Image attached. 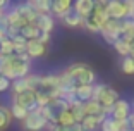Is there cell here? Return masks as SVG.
<instances>
[{
    "label": "cell",
    "mask_w": 134,
    "mask_h": 131,
    "mask_svg": "<svg viewBox=\"0 0 134 131\" xmlns=\"http://www.w3.org/2000/svg\"><path fill=\"white\" fill-rule=\"evenodd\" d=\"M0 74H4L10 81H16L19 78L29 76L31 74V57L28 54L5 55V62H4V67H2Z\"/></svg>",
    "instance_id": "1"
},
{
    "label": "cell",
    "mask_w": 134,
    "mask_h": 131,
    "mask_svg": "<svg viewBox=\"0 0 134 131\" xmlns=\"http://www.w3.org/2000/svg\"><path fill=\"white\" fill-rule=\"evenodd\" d=\"M62 76L76 88L84 86V85H95L96 81L95 71L84 62H74L71 66H67L62 71Z\"/></svg>",
    "instance_id": "2"
},
{
    "label": "cell",
    "mask_w": 134,
    "mask_h": 131,
    "mask_svg": "<svg viewBox=\"0 0 134 131\" xmlns=\"http://www.w3.org/2000/svg\"><path fill=\"white\" fill-rule=\"evenodd\" d=\"M93 100H96V102H100L103 105V109H112L115 105V103L120 100V97H119V91L114 90L112 86H108V85H103V83H98L95 85V91H93Z\"/></svg>",
    "instance_id": "3"
},
{
    "label": "cell",
    "mask_w": 134,
    "mask_h": 131,
    "mask_svg": "<svg viewBox=\"0 0 134 131\" xmlns=\"http://www.w3.org/2000/svg\"><path fill=\"white\" fill-rule=\"evenodd\" d=\"M108 19H110V17H108V14H107L105 5L96 4L95 11L84 19V26L83 28L88 29V31H91V33H102V28L105 26V23Z\"/></svg>",
    "instance_id": "4"
},
{
    "label": "cell",
    "mask_w": 134,
    "mask_h": 131,
    "mask_svg": "<svg viewBox=\"0 0 134 131\" xmlns=\"http://www.w3.org/2000/svg\"><path fill=\"white\" fill-rule=\"evenodd\" d=\"M124 31V19H108L105 23V26L102 28V33L100 35L103 36V40L110 45H115L120 36H122Z\"/></svg>",
    "instance_id": "5"
},
{
    "label": "cell",
    "mask_w": 134,
    "mask_h": 131,
    "mask_svg": "<svg viewBox=\"0 0 134 131\" xmlns=\"http://www.w3.org/2000/svg\"><path fill=\"white\" fill-rule=\"evenodd\" d=\"M69 109H71V105H69L64 98H53L48 105L43 107V114L48 119V123L57 124L59 119H60V116H62L65 111H69Z\"/></svg>",
    "instance_id": "6"
},
{
    "label": "cell",
    "mask_w": 134,
    "mask_h": 131,
    "mask_svg": "<svg viewBox=\"0 0 134 131\" xmlns=\"http://www.w3.org/2000/svg\"><path fill=\"white\" fill-rule=\"evenodd\" d=\"M48 126V119L45 117L43 109L38 107L28 114V117L23 121V128L26 131H43Z\"/></svg>",
    "instance_id": "7"
},
{
    "label": "cell",
    "mask_w": 134,
    "mask_h": 131,
    "mask_svg": "<svg viewBox=\"0 0 134 131\" xmlns=\"http://www.w3.org/2000/svg\"><path fill=\"white\" fill-rule=\"evenodd\" d=\"M12 103H17V105L24 107L28 112H31L35 109H38V95L33 90H26L23 93L12 95Z\"/></svg>",
    "instance_id": "8"
},
{
    "label": "cell",
    "mask_w": 134,
    "mask_h": 131,
    "mask_svg": "<svg viewBox=\"0 0 134 131\" xmlns=\"http://www.w3.org/2000/svg\"><path fill=\"white\" fill-rule=\"evenodd\" d=\"M107 114L110 116V117H114V119H117V121H127L129 116L132 114V105H131L127 100L120 98L114 107L107 111Z\"/></svg>",
    "instance_id": "9"
},
{
    "label": "cell",
    "mask_w": 134,
    "mask_h": 131,
    "mask_svg": "<svg viewBox=\"0 0 134 131\" xmlns=\"http://www.w3.org/2000/svg\"><path fill=\"white\" fill-rule=\"evenodd\" d=\"M16 9H17V12L21 14V17H23L28 24H35L36 23L40 12L33 7L31 2H28V0H26V2H19V4H16Z\"/></svg>",
    "instance_id": "10"
},
{
    "label": "cell",
    "mask_w": 134,
    "mask_h": 131,
    "mask_svg": "<svg viewBox=\"0 0 134 131\" xmlns=\"http://www.w3.org/2000/svg\"><path fill=\"white\" fill-rule=\"evenodd\" d=\"M107 14L110 19H126V5H124V0H110L108 4L105 5Z\"/></svg>",
    "instance_id": "11"
},
{
    "label": "cell",
    "mask_w": 134,
    "mask_h": 131,
    "mask_svg": "<svg viewBox=\"0 0 134 131\" xmlns=\"http://www.w3.org/2000/svg\"><path fill=\"white\" fill-rule=\"evenodd\" d=\"M60 21H62V24L65 26V28H83L84 26V17L79 16L77 12L74 11V7L67 12Z\"/></svg>",
    "instance_id": "12"
},
{
    "label": "cell",
    "mask_w": 134,
    "mask_h": 131,
    "mask_svg": "<svg viewBox=\"0 0 134 131\" xmlns=\"http://www.w3.org/2000/svg\"><path fill=\"white\" fill-rule=\"evenodd\" d=\"M72 7H74V0H53V4H52V16H57L59 19H62Z\"/></svg>",
    "instance_id": "13"
},
{
    "label": "cell",
    "mask_w": 134,
    "mask_h": 131,
    "mask_svg": "<svg viewBox=\"0 0 134 131\" xmlns=\"http://www.w3.org/2000/svg\"><path fill=\"white\" fill-rule=\"evenodd\" d=\"M108 117V114H100V116H86L83 119V123H81V126H83L84 131H95L96 128H100L103 124V121Z\"/></svg>",
    "instance_id": "14"
},
{
    "label": "cell",
    "mask_w": 134,
    "mask_h": 131,
    "mask_svg": "<svg viewBox=\"0 0 134 131\" xmlns=\"http://www.w3.org/2000/svg\"><path fill=\"white\" fill-rule=\"evenodd\" d=\"M95 7H96L95 0H74V11L79 16H83L84 19L95 11Z\"/></svg>",
    "instance_id": "15"
},
{
    "label": "cell",
    "mask_w": 134,
    "mask_h": 131,
    "mask_svg": "<svg viewBox=\"0 0 134 131\" xmlns=\"http://www.w3.org/2000/svg\"><path fill=\"white\" fill-rule=\"evenodd\" d=\"M26 54H28L31 59H40V57H43L45 54H47V45L38 41V40H31V41H28Z\"/></svg>",
    "instance_id": "16"
},
{
    "label": "cell",
    "mask_w": 134,
    "mask_h": 131,
    "mask_svg": "<svg viewBox=\"0 0 134 131\" xmlns=\"http://www.w3.org/2000/svg\"><path fill=\"white\" fill-rule=\"evenodd\" d=\"M127 128H129L127 121H117V119H114V117L108 116V117L103 121V124L100 126V129L102 131H126Z\"/></svg>",
    "instance_id": "17"
},
{
    "label": "cell",
    "mask_w": 134,
    "mask_h": 131,
    "mask_svg": "<svg viewBox=\"0 0 134 131\" xmlns=\"http://www.w3.org/2000/svg\"><path fill=\"white\" fill-rule=\"evenodd\" d=\"M35 24L41 29V31L52 33V29L55 28V19H53L52 14H38V19H36Z\"/></svg>",
    "instance_id": "18"
},
{
    "label": "cell",
    "mask_w": 134,
    "mask_h": 131,
    "mask_svg": "<svg viewBox=\"0 0 134 131\" xmlns=\"http://www.w3.org/2000/svg\"><path fill=\"white\" fill-rule=\"evenodd\" d=\"M93 91H95V85H84V86H79L76 90V98L81 103H86L90 100H93Z\"/></svg>",
    "instance_id": "19"
},
{
    "label": "cell",
    "mask_w": 134,
    "mask_h": 131,
    "mask_svg": "<svg viewBox=\"0 0 134 131\" xmlns=\"http://www.w3.org/2000/svg\"><path fill=\"white\" fill-rule=\"evenodd\" d=\"M40 35H41V29H40L36 24H26V26L21 29V36H23V38H26L28 41L38 40Z\"/></svg>",
    "instance_id": "20"
},
{
    "label": "cell",
    "mask_w": 134,
    "mask_h": 131,
    "mask_svg": "<svg viewBox=\"0 0 134 131\" xmlns=\"http://www.w3.org/2000/svg\"><path fill=\"white\" fill-rule=\"evenodd\" d=\"M14 116H12L10 107H5V105H0V131H5L10 126Z\"/></svg>",
    "instance_id": "21"
},
{
    "label": "cell",
    "mask_w": 134,
    "mask_h": 131,
    "mask_svg": "<svg viewBox=\"0 0 134 131\" xmlns=\"http://www.w3.org/2000/svg\"><path fill=\"white\" fill-rule=\"evenodd\" d=\"M107 109H103V105L96 100H90V102L84 103V114L86 116H100V114H105Z\"/></svg>",
    "instance_id": "22"
},
{
    "label": "cell",
    "mask_w": 134,
    "mask_h": 131,
    "mask_svg": "<svg viewBox=\"0 0 134 131\" xmlns=\"http://www.w3.org/2000/svg\"><path fill=\"white\" fill-rule=\"evenodd\" d=\"M28 2H31L33 7L40 14H52V4H53V0H28Z\"/></svg>",
    "instance_id": "23"
},
{
    "label": "cell",
    "mask_w": 134,
    "mask_h": 131,
    "mask_svg": "<svg viewBox=\"0 0 134 131\" xmlns=\"http://www.w3.org/2000/svg\"><path fill=\"white\" fill-rule=\"evenodd\" d=\"M12 95H17V93H23V91L29 90V81H28V76L26 78H19V80L12 81Z\"/></svg>",
    "instance_id": "24"
},
{
    "label": "cell",
    "mask_w": 134,
    "mask_h": 131,
    "mask_svg": "<svg viewBox=\"0 0 134 131\" xmlns=\"http://www.w3.org/2000/svg\"><path fill=\"white\" fill-rule=\"evenodd\" d=\"M47 131H84V129H83V126H81V123L71 124V126H59V124L48 123Z\"/></svg>",
    "instance_id": "25"
},
{
    "label": "cell",
    "mask_w": 134,
    "mask_h": 131,
    "mask_svg": "<svg viewBox=\"0 0 134 131\" xmlns=\"http://www.w3.org/2000/svg\"><path fill=\"white\" fill-rule=\"evenodd\" d=\"M131 47H132V43L124 41V40H119L117 43L114 45V48L117 50V54H119V55H122V57H129L131 55Z\"/></svg>",
    "instance_id": "26"
},
{
    "label": "cell",
    "mask_w": 134,
    "mask_h": 131,
    "mask_svg": "<svg viewBox=\"0 0 134 131\" xmlns=\"http://www.w3.org/2000/svg\"><path fill=\"white\" fill-rule=\"evenodd\" d=\"M0 54L2 55H12V54H16V50H14V40L4 38V40L0 41Z\"/></svg>",
    "instance_id": "27"
},
{
    "label": "cell",
    "mask_w": 134,
    "mask_h": 131,
    "mask_svg": "<svg viewBox=\"0 0 134 131\" xmlns=\"http://www.w3.org/2000/svg\"><path fill=\"white\" fill-rule=\"evenodd\" d=\"M77 121H76L74 114H72V111L69 109V111H65L62 116H60V119H59V126H71V124H76Z\"/></svg>",
    "instance_id": "28"
},
{
    "label": "cell",
    "mask_w": 134,
    "mask_h": 131,
    "mask_svg": "<svg viewBox=\"0 0 134 131\" xmlns=\"http://www.w3.org/2000/svg\"><path fill=\"white\" fill-rule=\"evenodd\" d=\"M10 111H12L14 119H19V121H24L26 117H28V114H29L26 109L21 107V105H17V103H12V105H10Z\"/></svg>",
    "instance_id": "29"
},
{
    "label": "cell",
    "mask_w": 134,
    "mask_h": 131,
    "mask_svg": "<svg viewBox=\"0 0 134 131\" xmlns=\"http://www.w3.org/2000/svg\"><path fill=\"white\" fill-rule=\"evenodd\" d=\"M120 69L124 74H134V59L132 57H124L120 62Z\"/></svg>",
    "instance_id": "30"
},
{
    "label": "cell",
    "mask_w": 134,
    "mask_h": 131,
    "mask_svg": "<svg viewBox=\"0 0 134 131\" xmlns=\"http://www.w3.org/2000/svg\"><path fill=\"white\" fill-rule=\"evenodd\" d=\"M26 48H28V40L26 38H23V36L14 38V50H16V54H26Z\"/></svg>",
    "instance_id": "31"
},
{
    "label": "cell",
    "mask_w": 134,
    "mask_h": 131,
    "mask_svg": "<svg viewBox=\"0 0 134 131\" xmlns=\"http://www.w3.org/2000/svg\"><path fill=\"white\" fill-rule=\"evenodd\" d=\"M12 88V81L9 78H5L4 74H0V93H4V91L10 90Z\"/></svg>",
    "instance_id": "32"
},
{
    "label": "cell",
    "mask_w": 134,
    "mask_h": 131,
    "mask_svg": "<svg viewBox=\"0 0 134 131\" xmlns=\"http://www.w3.org/2000/svg\"><path fill=\"white\" fill-rule=\"evenodd\" d=\"M126 5V17H134V0H124Z\"/></svg>",
    "instance_id": "33"
},
{
    "label": "cell",
    "mask_w": 134,
    "mask_h": 131,
    "mask_svg": "<svg viewBox=\"0 0 134 131\" xmlns=\"http://www.w3.org/2000/svg\"><path fill=\"white\" fill-rule=\"evenodd\" d=\"M38 41H41V43H45V45H47L48 41H50V33H45V31H41V35H40Z\"/></svg>",
    "instance_id": "34"
},
{
    "label": "cell",
    "mask_w": 134,
    "mask_h": 131,
    "mask_svg": "<svg viewBox=\"0 0 134 131\" xmlns=\"http://www.w3.org/2000/svg\"><path fill=\"white\" fill-rule=\"evenodd\" d=\"M4 62H5V55L0 54V71H2V67H4Z\"/></svg>",
    "instance_id": "35"
},
{
    "label": "cell",
    "mask_w": 134,
    "mask_h": 131,
    "mask_svg": "<svg viewBox=\"0 0 134 131\" xmlns=\"http://www.w3.org/2000/svg\"><path fill=\"white\" fill-rule=\"evenodd\" d=\"M95 2H96V4H102V5H107L110 0H95Z\"/></svg>",
    "instance_id": "36"
},
{
    "label": "cell",
    "mask_w": 134,
    "mask_h": 131,
    "mask_svg": "<svg viewBox=\"0 0 134 131\" xmlns=\"http://www.w3.org/2000/svg\"><path fill=\"white\" fill-rule=\"evenodd\" d=\"M129 57H132V59H134V41H132V47H131V55Z\"/></svg>",
    "instance_id": "37"
},
{
    "label": "cell",
    "mask_w": 134,
    "mask_h": 131,
    "mask_svg": "<svg viewBox=\"0 0 134 131\" xmlns=\"http://www.w3.org/2000/svg\"><path fill=\"white\" fill-rule=\"evenodd\" d=\"M5 12H7V11H2V9H0V16H4Z\"/></svg>",
    "instance_id": "38"
},
{
    "label": "cell",
    "mask_w": 134,
    "mask_h": 131,
    "mask_svg": "<svg viewBox=\"0 0 134 131\" xmlns=\"http://www.w3.org/2000/svg\"><path fill=\"white\" fill-rule=\"evenodd\" d=\"M126 131H134V129H132V128H127V129H126Z\"/></svg>",
    "instance_id": "39"
}]
</instances>
